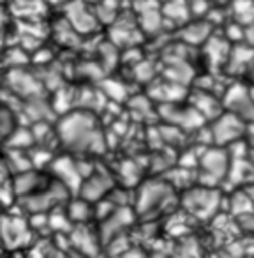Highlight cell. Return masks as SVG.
Returning a JSON list of instances; mask_svg holds the SVG:
<instances>
[{"instance_id":"cell-1","label":"cell","mask_w":254,"mask_h":258,"mask_svg":"<svg viewBox=\"0 0 254 258\" xmlns=\"http://www.w3.org/2000/svg\"><path fill=\"white\" fill-rule=\"evenodd\" d=\"M57 137L65 149L79 154H97L104 151V140L97 120L90 111H71L64 115L57 127Z\"/></svg>"},{"instance_id":"cell-2","label":"cell","mask_w":254,"mask_h":258,"mask_svg":"<svg viewBox=\"0 0 254 258\" xmlns=\"http://www.w3.org/2000/svg\"><path fill=\"white\" fill-rule=\"evenodd\" d=\"M180 200H182L184 211L191 218H196L200 221H208V219L215 218L217 212L221 211L222 193L217 187H205L196 184V186L182 191Z\"/></svg>"},{"instance_id":"cell-3","label":"cell","mask_w":254,"mask_h":258,"mask_svg":"<svg viewBox=\"0 0 254 258\" xmlns=\"http://www.w3.org/2000/svg\"><path fill=\"white\" fill-rule=\"evenodd\" d=\"M231 158L228 149L224 147H207L203 149L198 166V184L205 187H217L228 179Z\"/></svg>"},{"instance_id":"cell-4","label":"cell","mask_w":254,"mask_h":258,"mask_svg":"<svg viewBox=\"0 0 254 258\" xmlns=\"http://www.w3.org/2000/svg\"><path fill=\"white\" fill-rule=\"evenodd\" d=\"M175 198V189L162 180H147L140 186L134 197V212L140 216H155L168 205V202Z\"/></svg>"},{"instance_id":"cell-5","label":"cell","mask_w":254,"mask_h":258,"mask_svg":"<svg viewBox=\"0 0 254 258\" xmlns=\"http://www.w3.org/2000/svg\"><path fill=\"white\" fill-rule=\"evenodd\" d=\"M247 131V124L231 111H224L210 124L212 142L215 147H229L238 140H243Z\"/></svg>"},{"instance_id":"cell-6","label":"cell","mask_w":254,"mask_h":258,"mask_svg":"<svg viewBox=\"0 0 254 258\" xmlns=\"http://www.w3.org/2000/svg\"><path fill=\"white\" fill-rule=\"evenodd\" d=\"M32 226L29 219L20 216H2L0 218V244L11 251H22V247L30 246Z\"/></svg>"},{"instance_id":"cell-7","label":"cell","mask_w":254,"mask_h":258,"mask_svg":"<svg viewBox=\"0 0 254 258\" xmlns=\"http://www.w3.org/2000/svg\"><path fill=\"white\" fill-rule=\"evenodd\" d=\"M48 173L57 182H60L65 189L71 193V197H78L79 189L83 186V175L79 170V163H76L71 156H58L48 166Z\"/></svg>"},{"instance_id":"cell-8","label":"cell","mask_w":254,"mask_h":258,"mask_svg":"<svg viewBox=\"0 0 254 258\" xmlns=\"http://www.w3.org/2000/svg\"><path fill=\"white\" fill-rule=\"evenodd\" d=\"M159 115L168 122V125H173L180 131H198L207 122L191 104L189 106H180L179 103L161 104Z\"/></svg>"},{"instance_id":"cell-9","label":"cell","mask_w":254,"mask_h":258,"mask_svg":"<svg viewBox=\"0 0 254 258\" xmlns=\"http://www.w3.org/2000/svg\"><path fill=\"white\" fill-rule=\"evenodd\" d=\"M104 173L106 172H96L94 170L92 175L83 180V186L79 189L78 197L89 200L90 204H97V202L104 200V197H108L113 189V182Z\"/></svg>"},{"instance_id":"cell-10","label":"cell","mask_w":254,"mask_h":258,"mask_svg":"<svg viewBox=\"0 0 254 258\" xmlns=\"http://www.w3.org/2000/svg\"><path fill=\"white\" fill-rule=\"evenodd\" d=\"M8 83L11 87L13 92H16L18 96H25V97H41V83L37 78H34L30 73L22 71V69H13L8 75Z\"/></svg>"},{"instance_id":"cell-11","label":"cell","mask_w":254,"mask_h":258,"mask_svg":"<svg viewBox=\"0 0 254 258\" xmlns=\"http://www.w3.org/2000/svg\"><path fill=\"white\" fill-rule=\"evenodd\" d=\"M191 106L205 118V120H215L219 115H222V101H219L212 92L198 89L196 92L191 94Z\"/></svg>"},{"instance_id":"cell-12","label":"cell","mask_w":254,"mask_h":258,"mask_svg":"<svg viewBox=\"0 0 254 258\" xmlns=\"http://www.w3.org/2000/svg\"><path fill=\"white\" fill-rule=\"evenodd\" d=\"M65 15L76 32H92L96 29V16L87 9L81 0H72L65 6Z\"/></svg>"},{"instance_id":"cell-13","label":"cell","mask_w":254,"mask_h":258,"mask_svg":"<svg viewBox=\"0 0 254 258\" xmlns=\"http://www.w3.org/2000/svg\"><path fill=\"white\" fill-rule=\"evenodd\" d=\"M186 87L179 85V83H173V82H157L152 85V89L148 90V96L157 99L161 104H175L180 103L186 96Z\"/></svg>"},{"instance_id":"cell-14","label":"cell","mask_w":254,"mask_h":258,"mask_svg":"<svg viewBox=\"0 0 254 258\" xmlns=\"http://www.w3.org/2000/svg\"><path fill=\"white\" fill-rule=\"evenodd\" d=\"M229 43L226 37H217L212 36L210 39L205 43V57L210 62L212 68H219V66L226 64L229 58Z\"/></svg>"},{"instance_id":"cell-15","label":"cell","mask_w":254,"mask_h":258,"mask_svg":"<svg viewBox=\"0 0 254 258\" xmlns=\"http://www.w3.org/2000/svg\"><path fill=\"white\" fill-rule=\"evenodd\" d=\"M228 69L229 73H242L245 69H250L254 64V48H250L249 44H236L229 51L228 58Z\"/></svg>"},{"instance_id":"cell-16","label":"cell","mask_w":254,"mask_h":258,"mask_svg":"<svg viewBox=\"0 0 254 258\" xmlns=\"http://www.w3.org/2000/svg\"><path fill=\"white\" fill-rule=\"evenodd\" d=\"M71 242L87 258H94V254H97L99 249V244H94V233L87 225H79L76 230H71Z\"/></svg>"},{"instance_id":"cell-17","label":"cell","mask_w":254,"mask_h":258,"mask_svg":"<svg viewBox=\"0 0 254 258\" xmlns=\"http://www.w3.org/2000/svg\"><path fill=\"white\" fill-rule=\"evenodd\" d=\"M65 212H67L72 225H87L89 219L96 214V207H94V204H90L89 200L78 197V198H74L71 204L65 205Z\"/></svg>"},{"instance_id":"cell-18","label":"cell","mask_w":254,"mask_h":258,"mask_svg":"<svg viewBox=\"0 0 254 258\" xmlns=\"http://www.w3.org/2000/svg\"><path fill=\"white\" fill-rule=\"evenodd\" d=\"M210 34H212V25L205 20V22H196V23L186 25L182 32H180V37L184 39V43L198 46V44L207 43L212 37Z\"/></svg>"},{"instance_id":"cell-19","label":"cell","mask_w":254,"mask_h":258,"mask_svg":"<svg viewBox=\"0 0 254 258\" xmlns=\"http://www.w3.org/2000/svg\"><path fill=\"white\" fill-rule=\"evenodd\" d=\"M111 39L115 44H134L140 34L136 32V22H129V20H120L113 25L111 29Z\"/></svg>"},{"instance_id":"cell-20","label":"cell","mask_w":254,"mask_h":258,"mask_svg":"<svg viewBox=\"0 0 254 258\" xmlns=\"http://www.w3.org/2000/svg\"><path fill=\"white\" fill-rule=\"evenodd\" d=\"M231 15L236 23L249 27L254 23V0H231Z\"/></svg>"},{"instance_id":"cell-21","label":"cell","mask_w":254,"mask_h":258,"mask_svg":"<svg viewBox=\"0 0 254 258\" xmlns=\"http://www.w3.org/2000/svg\"><path fill=\"white\" fill-rule=\"evenodd\" d=\"M229 212L235 214L236 218H242L245 214H252L254 212V204L249 198V195L245 193V189H238L229 197Z\"/></svg>"},{"instance_id":"cell-22","label":"cell","mask_w":254,"mask_h":258,"mask_svg":"<svg viewBox=\"0 0 254 258\" xmlns=\"http://www.w3.org/2000/svg\"><path fill=\"white\" fill-rule=\"evenodd\" d=\"M34 142H36V138H34V133L30 129L18 127L8 138V147L9 151H27V149L32 147Z\"/></svg>"},{"instance_id":"cell-23","label":"cell","mask_w":254,"mask_h":258,"mask_svg":"<svg viewBox=\"0 0 254 258\" xmlns=\"http://www.w3.org/2000/svg\"><path fill=\"white\" fill-rule=\"evenodd\" d=\"M164 76L168 78V82L179 83V85L186 87L193 80L194 75H193V69L186 62H175V64L168 66V69L164 71Z\"/></svg>"},{"instance_id":"cell-24","label":"cell","mask_w":254,"mask_h":258,"mask_svg":"<svg viewBox=\"0 0 254 258\" xmlns=\"http://www.w3.org/2000/svg\"><path fill=\"white\" fill-rule=\"evenodd\" d=\"M162 16L170 22L182 23L189 18V8L186 6L184 0H170L162 8Z\"/></svg>"},{"instance_id":"cell-25","label":"cell","mask_w":254,"mask_h":258,"mask_svg":"<svg viewBox=\"0 0 254 258\" xmlns=\"http://www.w3.org/2000/svg\"><path fill=\"white\" fill-rule=\"evenodd\" d=\"M103 90L108 97H111L113 101H122L125 99L127 92H125V87L122 83L115 82V80H104L103 82Z\"/></svg>"},{"instance_id":"cell-26","label":"cell","mask_w":254,"mask_h":258,"mask_svg":"<svg viewBox=\"0 0 254 258\" xmlns=\"http://www.w3.org/2000/svg\"><path fill=\"white\" fill-rule=\"evenodd\" d=\"M226 39L240 44L243 39H245V27H242L240 23H236V22L226 25Z\"/></svg>"},{"instance_id":"cell-27","label":"cell","mask_w":254,"mask_h":258,"mask_svg":"<svg viewBox=\"0 0 254 258\" xmlns=\"http://www.w3.org/2000/svg\"><path fill=\"white\" fill-rule=\"evenodd\" d=\"M125 212H127V209H117V211H113L110 216H108V221H106V225H111L113 223V219H124V216H125ZM104 228H108V226H104ZM115 237H120V226H110V232H108V240H111V239H115Z\"/></svg>"},{"instance_id":"cell-28","label":"cell","mask_w":254,"mask_h":258,"mask_svg":"<svg viewBox=\"0 0 254 258\" xmlns=\"http://www.w3.org/2000/svg\"><path fill=\"white\" fill-rule=\"evenodd\" d=\"M134 75L141 80V82H150L154 78V66L150 62H140L138 66H134Z\"/></svg>"},{"instance_id":"cell-29","label":"cell","mask_w":254,"mask_h":258,"mask_svg":"<svg viewBox=\"0 0 254 258\" xmlns=\"http://www.w3.org/2000/svg\"><path fill=\"white\" fill-rule=\"evenodd\" d=\"M96 16L101 20V22H111L115 16V8L113 6H108V0H104L103 4L97 6Z\"/></svg>"},{"instance_id":"cell-30","label":"cell","mask_w":254,"mask_h":258,"mask_svg":"<svg viewBox=\"0 0 254 258\" xmlns=\"http://www.w3.org/2000/svg\"><path fill=\"white\" fill-rule=\"evenodd\" d=\"M27 62V55L23 50H11L8 51V55H6V64L9 66H23Z\"/></svg>"},{"instance_id":"cell-31","label":"cell","mask_w":254,"mask_h":258,"mask_svg":"<svg viewBox=\"0 0 254 258\" xmlns=\"http://www.w3.org/2000/svg\"><path fill=\"white\" fill-rule=\"evenodd\" d=\"M191 11L194 15H203V13H208V2L207 0H193L191 4Z\"/></svg>"},{"instance_id":"cell-32","label":"cell","mask_w":254,"mask_h":258,"mask_svg":"<svg viewBox=\"0 0 254 258\" xmlns=\"http://www.w3.org/2000/svg\"><path fill=\"white\" fill-rule=\"evenodd\" d=\"M238 223L243 230L254 232V212L252 214H245V216H242V218H238Z\"/></svg>"},{"instance_id":"cell-33","label":"cell","mask_w":254,"mask_h":258,"mask_svg":"<svg viewBox=\"0 0 254 258\" xmlns=\"http://www.w3.org/2000/svg\"><path fill=\"white\" fill-rule=\"evenodd\" d=\"M117 258H147V254L141 249H133V247H129V249H125L124 253L118 254Z\"/></svg>"},{"instance_id":"cell-34","label":"cell","mask_w":254,"mask_h":258,"mask_svg":"<svg viewBox=\"0 0 254 258\" xmlns=\"http://www.w3.org/2000/svg\"><path fill=\"white\" fill-rule=\"evenodd\" d=\"M245 39H247V44H249L250 48H254V23L245 27Z\"/></svg>"},{"instance_id":"cell-35","label":"cell","mask_w":254,"mask_h":258,"mask_svg":"<svg viewBox=\"0 0 254 258\" xmlns=\"http://www.w3.org/2000/svg\"><path fill=\"white\" fill-rule=\"evenodd\" d=\"M245 137H247V142L254 145V122L247 124V131H245Z\"/></svg>"},{"instance_id":"cell-36","label":"cell","mask_w":254,"mask_h":258,"mask_svg":"<svg viewBox=\"0 0 254 258\" xmlns=\"http://www.w3.org/2000/svg\"><path fill=\"white\" fill-rule=\"evenodd\" d=\"M37 53V51H36ZM48 58H51V53L50 51H46V50H43V51H39V53L34 57V60L36 62H44V60H48Z\"/></svg>"},{"instance_id":"cell-37","label":"cell","mask_w":254,"mask_h":258,"mask_svg":"<svg viewBox=\"0 0 254 258\" xmlns=\"http://www.w3.org/2000/svg\"><path fill=\"white\" fill-rule=\"evenodd\" d=\"M245 193L249 195V198L252 200V204H254V182L249 184V186H245Z\"/></svg>"},{"instance_id":"cell-38","label":"cell","mask_w":254,"mask_h":258,"mask_svg":"<svg viewBox=\"0 0 254 258\" xmlns=\"http://www.w3.org/2000/svg\"><path fill=\"white\" fill-rule=\"evenodd\" d=\"M250 78H252V82H254V64H252V68H250Z\"/></svg>"},{"instance_id":"cell-39","label":"cell","mask_w":254,"mask_h":258,"mask_svg":"<svg viewBox=\"0 0 254 258\" xmlns=\"http://www.w3.org/2000/svg\"><path fill=\"white\" fill-rule=\"evenodd\" d=\"M215 2H219V4H224V2H228V0H215Z\"/></svg>"},{"instance_id":"cell-40","label":"cell","mask_w":254,"mask_h":258,"mask_svg":"<svg viewBox=\"0 0 254 258\" xmlns=\"http://www.w3.org/2000/svg\"><path fill=\"white\" fill-rule=\"evenodd\" d=\"M0 23H2V11H0Z\"/></svg>"},{"instance_id":"cell-41","label":"cell","mask_w":254,"mask_h":258,"mask_svg":"<svg viewBox=\"0 0 254 258\" xmlns=\"http://www.w3.org/2000/svg\"><path fill=\"white\" fill-rule=\"evenodd\" d=\"M0 2H2V0H0Z\"/></svg>"}]
</instances>
